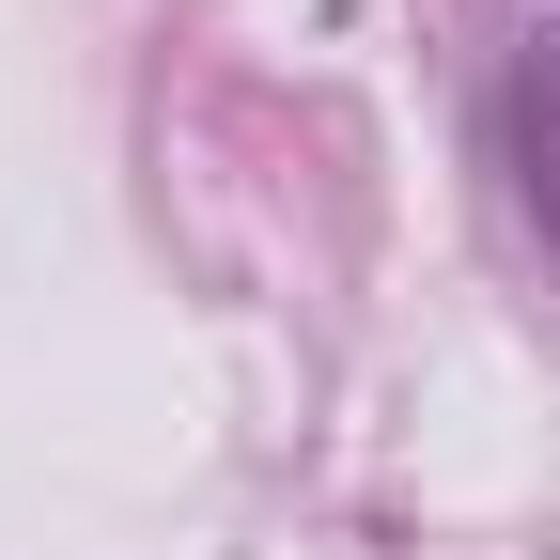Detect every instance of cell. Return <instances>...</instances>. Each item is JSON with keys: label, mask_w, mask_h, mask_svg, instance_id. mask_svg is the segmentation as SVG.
I'll return each instance as SVG.
<instances>
[{"label": "cell", "mask_w": 560, "mask_h": 560, "mask_svg": "<svg viewBox=\"0 0 560 560\" xmlns=\"http://www.w3.org/2000/svg\"><path fill=\"white\" fill-rule=\"evenodd\" d=\"M514 140H529V187L560 202V32L529 47V79H514Z\"/></svg>", "instance_id": "6da1fadb"}]
</instances>
